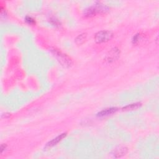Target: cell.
I'll use <instances>...</instances> for the list:
<instances>
[{"label": "cell", "mask_w": 159, "mask_h": 159, "mask_svg": "<svg viewBox=\"0 0 159 159\" xmlns=\"http://www.w3.org/2000/svg\"><path fill=\"white\" fill-rule=\"evenodd\" d=\"M107 11H108V8L106 6L101 4L100 3H98L95 4L94 6L89 7L84 10V16L86 17H91L98 13H105Z\"/></svg>", "instance_id": "obj_1"}, {"label": "cell", "mask_w": 159, "mask_h": 159, "mask_svg": "<svg viewBox=\"0 0 159 159\" xmlns=\"http://www.w3.org/2000/svg\"><path fill=\"white\" fill-rule=\"evenodd\" d=\"M113 34L111 31H101L97 32L94 36V39L97 43H103L106 42L113 38Z\"/></svg>", "instance_id": "obj_2"}, {"label": "cell", "mask_w": 159, "mask_h": 159, "mask_svg": "<svg viewBox=\"0 0 159 159\" xmlns=\"http://www.w3.org/2000/svg\"><path fill=\"white\" fill-rule=\"evenodd\" d=\"M52 51L55 56L57 57L58 61L62 63V65H63L65 67H69L72 64L71 60L67 56H66L65 55L62 53L61 52H59L56 49H53L52 50Z\"/></svg>", "instance_id": "obj_3"}, {"label": "cell", "mask_w": 159, "mask_h": 159, "mask_svg": "<svg viewBox=\"0 0 159 159\" xmlns=\"http://www.w3.org/2000/svg\"><path fill=\"white\" fill-rule=\"evenodd\" d=\"M119 54H120V51L117 48H114L111 49V51L109 52L106 57V61L108 62H113L116 61V59L118 58Z\"/></svg>", "instance_id": "obj_4"}, {"label": "cell", "mask_w": 159, "mask_h": 159, "mask_svg": "<svg viewBox=\"0 0 159 159\" xmlns=\"http://www.w3.org/2000/svg\"><path fill=\"white\" fill-rule=\"evenodd\" d=\"M66 136H67V133H63V134H61V135H60V136L56 137V138L53 139L52 141L49 142L47 144L46 147H53L54 146L57 145V144L59 142H61L62 140H63V139L66 137Z\"/></svg>", "instance_id": "obj_5"}, {"label": "cell", "mask_w": 159, "mask_h": 159, "mask_svg": "<svg viewBox=\"0 0 159 159\" xmlns=\"http://www.w3.org/2000/svg\"><path fill=\"white\" fill-rule=\"evenodd\" d=\"M118 110V109L117 108H109L104 109V110L99 112L97 114V116L99 117H103V116H106L110 115V114H112L113 113H115Z\"/></svg>", "instance_id": "obj_6"}, {"label": "cell", "mask_w": 159, "mask_h": 159, "mask_svg": "<svg viewBox=\"0 0 159 159\" xmlns=\"http://www.w3.org/2000/svg\"><path fill=\"white\" fill-rule=\"evenodd\" d=\"M127 148L125 147H120L117 149H116L115 151H114L113 153V156L115 158H119L121 157L122 155H124L127 153Z\"/></svg>", "instance_id": "obj_7"}, {"label": "cell", "mask_w": 159, "mask_h": 159, "mask_svg": "<svg viewBox=\"0 0 159 159\" xmlns=\"http://www.w3.org/2000/svg\"><path fill=\"white\" fill-rule=\"evenodd\" d=\"M141 106V104L139 103L131 104L129 105H127L122 108L123 110H134V109H136Z\"/></svg>", "instance_id": "obj_8"}, {"label": "cell", "mask_w": 159, "mask_h": 159, "mask_svg": "<svg viewBox=\"0 0 159 159\" xmlns=\"http://www.w3.org/2000/svg\"><path fill=\"white\" fill-rule=\"evenodd\" d=\"M87 39V35L86 34H82L81 35H80L78 36L76 39H75V42L78 45H81L83 43H84V42L85 41V40Z\"/></svg>", "instance_id": "obj_9"}, {"label": "cell", "mask_w": 159, "mask_h": 159, "mask_svg": "<svg viewBox=\"0 0 159 159\" xmlns=\"http://www.w3.org/2000/svg\"><path fill=\"white\" fill-rule=\"evenodd\" d=\"M25 21H26L29 24H34L35 23H36V22H35V21H34V19H32L31 17H29V16H27L26 18V19H25Z\"/></svg>", "instance_id": "obj_10"}, {"label": "cell", "mask_w": 159, "mask_h": 159, "mask_svg": "<svg viewBox=\"0 0 159 159\" xmlns=\"http://www.w3.org/2000/svg\"><path fill=\"white\" fill-rule=\"evenodd\" d=\"M140 37H141L140 34H137L135 35V36L133 37V39H132V43L133 44H136L139 41V40L140 39Z\"/></svg>", "instance_id": "obj_11"}, {"label": "cell", "mask_w": 159, "mask_h": 159, "mask_svg": "<svg viewBox=\"0 0 159 159\" xmlns=\"http://www.w3.org/2000/svg\"><path fill=\"white\" fill-rule=\"evenodd\" d=\"M6 145H5V144H1V153L6 150Z\"/></svg>", "instance_id": "obj_12"}, {"label": "cell", "mask_w": 159, "mask_h": 159, "mask_svg": "<svg viewBox=\"0 0 159 159\" xmlns=\"http://www.w3.org/2000/svg\"><path fill=\"white\" fill-rule=\"evenodd\" d=\"M51 21H53L52 24H53L54 26H58V25H59V23H58V21H57V19H51Z\"/></svg>", "instance_id": "obj_13"}]
</instances>
